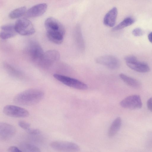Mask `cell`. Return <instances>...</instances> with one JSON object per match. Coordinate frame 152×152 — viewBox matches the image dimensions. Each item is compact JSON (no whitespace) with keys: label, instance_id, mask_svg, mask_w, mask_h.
Masks as SVG:
<instances>
[{"label":"cell","instance_id":"obj_1","mask_svg":"<svg viewBox=\"0 0 152 152\" xmlns=\"http://www.w3.org/2000/svg\"><path fill=\"white\" fill-rule=\"evenodd\" d=\"M45 26L48 39L56 44H61L65 33V28L61 23L54 18L49 17L45 20Z\"/></svg>","mask_w":152,"mask_h":152},{"label":"cell","instance_id":"obj_2","mask_svg":"<svg viewBox=\"0 0 152 152\" xmlns=\"http://www.w3.org/2000/svg\"><path fill=\"white\" fill-rule=\"evenodd\" d=\"M44 96V93L41 90L30 89L16 95L13 99V101L16 104L20 105H32L40 102Z\"/></svg>","mask_w":152,"mask_h":152},{"label":"cell","instance_id":"obj_3","mask_svg":"<svg viewBox=\"0 0 152 152\" xmlns=\"http://www.w3.org/2000/svg\"><path fill=\"white\" fill-rule=\"evenodd\" d=\"M14 25L17 33L22 35H31L35 32L33 24L30 21L25 18L17 20Z\"/></svg>","mask_w":152,"mask_h":152},{"label":"cell","instance_id":"obj_4","mask_svg":"<svg viewBox=\"0 0 152 152\" xmlns=\"http://www.w3.org/2000/svg\"><path fill=\"white\" fill-rule=\"evenodd\" d=\"M60 58V54L58 51L50 50L44 53L37 64L42 68H48L58 61Z\"/></svg>","mask_w":152,"mask_h":152},{"label":"cell","instance_id":"obj_5","mask_svg":"<svg viewBox=\"0 0 152 152\" xmlns=\"http://www.w3.org/2000/svg\"><path fill=\"white\" fill-rule=\"evenodd\" d=\"M53 76L58 81L70 87L83 90L88 88L86 84L77 79L58 74H53Z\"/></svg>","mask_w":152,"mask_h":152},{"label":"cell","instance_id":"obj_6","mask_svg":"<svg viewBox=\"0 0 152 152\" xmlns=\"http://www.w3.org/2000/svg\"><path fill=\"white\" fill-rule=\"evenodd\" d=\"M50 147L53 149L61 152H77L80 150L76 144L65 141H54L51 142Z\"/></svg>","mask_w":152,"mask_h":152},{"label":"cell","instance_id":"obj_7","mask_svg":"<svg viewBox=\"0 0 152 152\" xmlns=\"http://www.w3.org/2000/svg\"><path fill=\"white\" fill-rule=\"evenodd\" d=\"M4 114L9 116L15 118H25L29 116L28 111L20 107L12 105H8L3 108Z\"/></svg>","mask_w":152,"mask_h":152},{"label":"cell","instance_id":"obj_8","mask_svg":"<svg viewBox=\"0 0 152 152\" xmlns=\"http://www.w3.org/2000/svg\"><path fill=\"white\" fill-rule=\"evenodd\" d=\"M27 51L32 60L37 63L44 53L39 44L34 41H31L29 43L27 47Z\"/></svg>","mask_w":152,"mask_h":152},{"label":"cell","instance_id":"obj_9","mask_svg":"<svg viewBox=\"0 0 152 152\" xmlns=\"http://www.w3.org/2000/svg\"><path fill=\"white\" fill-rule=\"evenodd\" d=\"M96 62L111 69L118 68L120 66L118 59L111 55H105L99 56L96 59Z\"/></svg>","mask_w":152,"mask_h":152},{"label":"cell","instance_id":"obj_10","mask_svg":"<svg viewBox=\"0 0 152 152\" xmlns=\"http://www.w3.org/2000/svg\"><path fill=\"white\" fill-rule=\"evenodd\" d=\"M120 104L123 108L129 109L141 108L142 105L140 97L137 95H132L126 97L121 102Z\"/></svg>","mask_w":152,"mask_h":152},{"label":"cell","instance_id":"obj_11","mask_svg":"<svg viewBox=\"0 0 152 152\" xmlns=\"http://www.w3.org/2000/svg\"><path fill=\"white\" fill-rule=\"evenodd\" d=\"M15 128L9 124L1 122L0 123V138L2 140H7L15 134Z\"/></svg>","mask_w":152,"mask_h":152},{"label":"cell","instance_id":"obj_12","mask_svg":"<svg viewBox=\"0 0 152 152\" xmlns=\"http://www.w3.org/2000/svg\"><path fill=\"white\" fill-rule=\"evenodd\" d=\"M47 5L45 3L36 4L28 10L25 16L27 17L33 18L40 16L44 14L46 11Z\"/></svg>","mask_w":152,"mask_h":152},{"label":"cell","instance_id":"obj_13","mask_svg":"<svg viewBox=\"0 0 152 152\" xmlns=\"http://www.w3.org/2000/svg\"><path fill=\"white\" fill-rule=\"evenodd\" d=\"M17 33L15 25L12 24L4 25L1 28L0 37L2 39H7L14 37Z\"/></svg>","mask_w":152,"mask_h":152},{"label":"cell","instance_id":"obj_14","mask_svg":"<svg viewBox=\"0 0 152 152\" xmlns=\"http://www.w3.org/2000/svg\"><path fill=\"white\" fill-rule=\"evenodd\" d=\"M118 12L117 9L115 7L110 10L104 16L103 19L104 24L107 26L113 27L116 22Z\"/></svg>","mask_w":152,"mask_h":152},{"label":"cell","instance_id":"obj_15","mask_svg":"<svg viewBox=\"0 0 152 152\" xmlns=\"http://www.w3.org/2000/svg\"><path fill=\"white\" fill-rule=\"evenodd\" d=\"M3 66L7 72L11 76L19 80L23 79L25 77V75L22 72L7 63H4Z\"/></svg>","mask_w":152,"mask_h":152},{"label":"cell","instance_id":"obj_16","mask_svg":"<svg viewBox=\"0 0 152 152\" xmlns=\"http://www.w3.org/2000/svg\"><path fill=\"white\" fill-rule=\"evenodd\" d=\"M126 64L130 68L138 72L145 73L150 71V67L146 64L138 60L132 62L127 63Z\"/></svg>","mask_w":152,"mask_h":152},{"label":"cell","instance_id":"obj_17","mask_svg":"<svg viewBox=\"0 0 152 152\" xmlns=\"http://www.w3.org/2000/svg\"><path fill=\"white\" fill-rule=\"evenodd\" d=\"M122 121L119 117H117L113 122L109 128L108 135L110 137L114 136L119 130L121 125Z\"/></svg>","mask_w":152,"mask_h":152},{"label":"cell","instance_id":"obj_18","mask_svg":"<svg viewBox=\"0 0 152 152\" xmlns=\"http://www.w3.org/2000/svg\"><path fill=\"white\" fill-rule=\"evenodd\" d=\"M74 34L75 41L77 45L81 50H84L85 44L79 26H77L76 27Z\"/></svg>","mask_w":152,"mask_h":152},{"label":"cell","instance_id":"obj_19","mask_svg":"<svg viewBox=\"0 0 152 152\" xmlns=\"http://www.w3.org/2000/svg\"><path fill=\"white\" fill-rule=\"evenodd\" d=\"M119 76L121 79L128 86L134 88H138L140 87V83L137 80L123 73L120 74Z\"/></svg>","mask_w":152,"mask_h":152},{"label":"cell","instance_id":"obj_20","mask_svg":"<svg viewBox=\"0 0 152 152\" xmlns=\"http://www.w3.org/2000/svg\"><path fill=\"white\" fill-rule=\"evenodd\" d=\"M135 22L134 19L131 17H128L124 19L113 29V31L121 30L132 24Z\"/></svg>","mask_w":152,"mask_h":152},{"label":"cell","instance_id":"obj_21","mask_svg":"<svg viewBox=\"0 0 152 152\" xmlns=\"http://www.w3.org/2000/svg\"><path fill=\"white\" fill-rule=\"evenodd\" d=\"M20 147L23 152H41L38 147L29 143H21L20 145Z\"/></svg>","mask_w":152,"mask_h":152},{"label":"cell","instance_id":"obj_22","mask_svg":"<svg viewBox=\"0 0 152 152\" xmlns=\"http://www.w3.org/2000/svg\"><path fill=\"white\" fill-rule=\"evenodd\" d=\"M26 12V8L25 7H20L11 11L9 13V17L12 19L18 18L25 14Z\"/></svg>","mask_w":152,"mask_h":152},{"label":"cell","instance_id":"obj_23","mask_svg":"<svg viewBox=\"0 0 152 152\" xmlns=\"http://www.w3.org/2000/svg\"><path fill=\"white\" fill-rule=\"evenodd\" d=\"M145 146L148 149L152 148V131L149 132L147 134L145 142Z\"/></svg>","mask_w":152,"mask_h":152},{"label":"cell","instance_id":"obj_24","mask_svg":"<svg viewBox=\"0 0 152 152\" xmlns=\"http://www.w3.org/2000/svg\"><path fill=\"white\" fill-rule=\"evenodd\" d=\"M18 125L20 127L26 131L30 128V124L24 121H19L18 122Z\"/></svg>","mask_w":152,"mask_h":152},{"label":"cell","instance_id":"obj_25","mask_svg":"<svg viewBox=\"0 0 152 152\" xmlns=\"http://www.w3.org/2000/svg\"><path fill=\"white\" fill-rule=\"evenodd\" d=\"M132 34L135 36L139 37L143 35V31L141 28H137L133 30Z\"/></svg>","mask_w":152,"mask_h":152},{"label":"cell","instance_id":"obj_26","mask_svg":"<svg viewBox=\"0 0 152 152\" xmlns=\"http://www.w3.org/2000/svg\"><path fill=\"white\" fill-rule=\"evenodd\" d=\"M28 133L31 135H37L40 133V130L37 129H31L26 131Z\"/></svg>","mask_w":152,"mask_h":152},{"label":"cell","instance_id":"obj_27","mask_svg":"<svg viewBox=\"0 0 152 152\" xmlns=\"http://www.w3.org/2000/svg\"><path fill=\"white\" fill-rule=\"evenodd\" d=\"M124 59L126 63L132 62L137 60V58L135 56L132 55L127 56Z\"/></svg>","mask_w":152,"mask_h":152},{"label":"cell","instance_id":"obj_28","mask_svg":"<svg viewBox=\"0 0 152 152\" xmlns=\"http://www.w3.org/2000/svg\"><path fill=\"white\" fill-rule=\"evenodd\" d=\"M7 152H23L20 149L15 146L10 147L7 150Z\"/></svg>","mask_w":152,"mask_h":152},{"label":"cell","instance_id":"obj_29","mask_svg":"<svg viewBox=\"0 0 152 152\" xmlns=\"http://www.w3.org/2000/svg\"><path fill=\"white\" fill-rule=\"evenodd\" d=\"M147 104L148 109L152 112V97L148 99Z\"/></svg>","mask_w":152,"mask_h":152},{"label":"cell","instance_id":"obj_30","mask_svg":"<svg viewBox=\"0 0 152 152\" xmlns=\"http://www.w3.org/2000/svg\"><path fill=\"white\" fill-rule=\"evenodd\" d=\"M148 39L149 41L152 43V32L149 33L148 35Z\"/></svg>","mask_w":152,"mask_h":152}]
</instances>
